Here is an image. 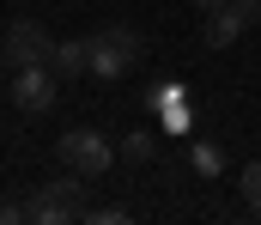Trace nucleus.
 Instances as JSON below:
<instances>
[{"mask_svg": "<svg viewBox=\"0 0 261 225\" xmlns=\"http://www.w3.org/2000/svg\"><path fill=\"white\" fill-rule=\"evenodd\" d=\"M140 67V31L134 24H103V31H91L85 37V73L103 79V85H116L122 73Z\"/></svg>", "mask_w": 261, "mask_h": 225, "instance_id": "obj_1", "label": "nucleus"}, {"mask_svg": "<svg viewBox=\"0 0 261 225\" xmlns=\"http://www.w3.org/2000/svg\"><path fill=\"white\" fill-rule=\"evenodd\" d=\"M55 158H61L67 170H79L85 183H97V177H110V170H116V158H122V152L110 146V134H97V128H67L61 140H55Z\"/></svg>", "mask_w": 261, "mask_h": 225, "instance_id": "obj_2", "label": "nucleus"}, {"mask_svg": "<svg viewBox=\"0 0 261 225\" xmlns=\"http://www.w3.org/2000/svg\"><path fill=\"white\" fill-rule=\"evenodd\" d=\"M24 219H37V225L85 219V177H79V170H67V177H55V183H43V189L24 201Z\"/></svg>", "mask_w": 261, "mask_h": 225, "instance_id": "obj_3", "label": "nucleus"}, {"mask_svg": "<svg viewBox=\"0 0 261 225\" xmlns=\"http://www.w3.org/2000/svg\"><path fill=\"white\" fill-rule=\"evenodd\" d=\"M67 79L49 67V61H37V67H18V79H12V104L24 110V116H49L55 110V97H61Z\"/></svg>", "mask_w": 261, "mask_h": 225, "instance_id": "obj_4", "label": "nucleus"}, {"mask_svg": "<svg viewBox=\"0 0 261 225\" xmlns=\"http://www.w3.org/2000/svg\"><path fill=\"white\" fill-rule=\"evenodd\" d=\"M12 55H18V67H37V61H55V37L37 24V18H24L18 31H12Z\"/></svg>", "mask_w": 261, "mask_h": 225, "instance_id": "obj_5", "label": "nucleus"}, {"mask_svg": "<svg viewBox=\"0 0 261 225\" xmlns=\"http://www.w3.org/2000/svg\"><path fill=\"white\" fill-rule=\"evenodd\" d=\"M243 24H249V18H243L231 0H225V6H213V12H206V31H200V43H206V49H231V43L243 37Z\"/></svg>", "mask_w": 261, "mask_h": 225, "instance_id": "obj_6", "label": "nucleus"}, {"mask_svg": "<svg viewBox=\"0 0 261 225\" xmlns=\"http://www.w3.org/2000/svg\"><path fill=\"white\" fill-rule=\"evenodd\" d=\"M122 164H152L158 158V134H146V128H134V134H122Z\"/></svg>", "mask_w": 261, "mask_h": 225, "instance_id": "obj_7", "label": "nucleus"}, {"mask_svg": "<svg viewBox=\"0 0 261 225\" xmlns=\"http://www.w3.org/2000/svg\"><path fill=\"white\" fill-rule=\"evenodd\" d=\"M61 79H79L85 73V37H73V43H55V61H49Z\"/></svg>", "mask_w": 261, "mask_h": 225, "instance_id": "obj_8", "label": "nucleus"}, {"mask_svg": "<svg viewBox=\"0 0 261 225\" xmlns=\"http://www.w3.org/2000/svg\"><path fill=\"white\" fill-rule=\"evenodd\" d=\"M189 164H195L200 177H219V170H225V146H219V140H195Z\"/></svg>", "mask_w": 261, "mask_h": 225, "instance_id": "obj_9", "label": "nucleus"}, {"mask_svg": "<svg viewBox=\"0 0 261 225\" xmlns=\"http://www.w3.org/2000/svg\"><path fill=\"white\" fill-rule=\"evenodd\" d=\"M243 207H249V213H261V164H249V170H243Z\"/></svg>", "mask_w": 261, "mask_h": 225, "instance_id": "obj_10", "label": "nucleus"}, {"mask_svg": "<svg viewBox=\"0 0 261 225\" xmlns=\"http://www.w3.org/2000/svg\"><path fill=\"white\" fill-rule=\"evenodd\" d=\"M85 219H97V225H122V219H128V207H85Z\"/></svg>", "mask_w": 261, "mask_h": 225, "instance_id": "obj_11", "label": "nucleus"}, {"mask_svg": "<svg viewBox=\"0 0 261 225\" xmlns=\"http://www.w3.org/2000/svg\"><path fill=\"white\" fill-rule=\"evenodd\" d=\"M24 219V201H0V225H18Z\"/></svg>", "mask_w": 261, "mask_h": 225, "instance_id": "obj_12", "label": "nucleus"}, {"mask_svg": "<svg viewBox=\"0 0 261 225\" xmlns=\"http://www.w3.org/2000/svg\"><path fill=\"white\" fill-rule=\"evenodd\" d=\"M231 6H237L243 18H261V0H231Z\"/></svg>", "mask_w": 261, "mask_h": 225, "instance_id": "obj_13", "label": "nucleus"}, {"mask_svg": "<svg viewBox=\"0 0 261 225\" xmlns=\"http://www.w3.org/2000/svg\"><path fill=\"white\" fill-rule=\"evenodd\" d=\"M195 6H200V12H213V6H225V0H195Z\"/></svg>", "mask_w": 261, "mask_h": 225, "instance_id": "obj_14", "label": "nucleus"}]
</instances>
